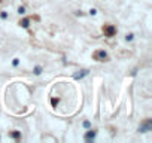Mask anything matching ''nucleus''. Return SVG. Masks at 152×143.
<instances>
[{
    "label": "nucleus",
    "instance_id": "f8f14e48",
    "mask_svg": "<svg viewBox=\"0 0 152 143\" xmlns=\"http://www.w3.org/2000/svg\"><path fill=\"white\" fill-rule=\"evenodd\" d=\"M125 39H127V40H133V34H127V37H125Z\"/></svg>",
    "mask_w": 152,
    "mask_h": 143
},
{
    "label": "nucleus",
    "instance_id": "f03ea898",
    "mask_svg": "<svg viewBox=\"0 0 152 143\" xmlns=\"http://www.w3.org/2000/svg\"><path fill=\"white\" fill-rule=\"evenodd\" d=\"M103 33H104V36H108V37H114L115 33H116V27H115V25H112V24H104Z\"/></svg>",
    "mask_w": 152,
    "mask_h": 143
},
{
    "label": "nucleus",
    "instance_id": "ddd939ff",
    "mask_svg": "<svg viewBox=\"0 0 152 143\" xmlns=\"http://www.w3.org/2000/svg\"><path fill=\"white\" fill-rule=\"evenodd\" d=\"M0 17H2V18H3V19H5V18H6V17H8V14H6V12H2V14H0Z\"/></svg>",
    "mask_w": 152,
    "mask_h": 143
},
{
    "label": "nucleus",
    "instance_id": "9b49d317",
    "mask_svg": "<svg viewBox=\"0 0 152 143\" xmlns=\"http://www.w3.org/2000/svg\"><path fill=\"white\" fill-rule=\"evenodd\" d=\"M90 125H91V124H90L88 121H85V122H84V127H85V128H90Z\"/></svg>",
    "mask_w": 152,
    "mask_h": 143
},
{
    "label": "nucleus",
    "instance_id": "39448f33",
    "mask_svg": "<svg viewBox=\"0 0 152 143\" xmlns=\"http://www.w3.org/2000/svg\"><path fill=\"white\" fill-rule=\"evenodd\" d=\"M88 75V70H81L79 73H76L75 75V79H82L84 76H87Z\"/></svg>",
    "mask_w": 152,
    "mask_h": 143
},
{
    "label": "nucleus",
    "instance_id": "9d476101",
    "mask_svg": "<svg viewBox=\"0 0 152 143\" xmlns=\"http://www.w3.org/2000/svg\"><path fill=\"white\" fill-rule=\"evenodd\" d=\"M51 103H52V106L55 107V106L58 105V99H52V100H51Z\"/></svg>",
    "mask_w": 152,
    "mask_h": 143
},
{
    "label": "nucleus",
    "instance_id": "7ed1b4c3",
    "mask_svg": "<svg viewBox=\"0 0 152 143\" xmlns=\"http://www.w3.org/2000/svg\"><path fill=\"white\" fill-rule=\"evenodd\" d=\"M151 127H152V124H151V121L148 119L146 122H145V124H142L140 127H139V131H140V133H145V131H149V130H151Z\"/></svg>",
    "mask_w": 152,
    "mask_h": 143
},
{
    "label": "nucleus",
    "instance_id": "20e7f679",
    "mask_svg": "<svg viewBox=\"0 0 152 143\" xmlns=\"http://www.w3.org/2000/svg\"><path fill=\"white\" fill-rule=\"evenodd\" d=\"M94 137H96V131H94V130H90V131L85 134L84 139L87 140V142H91V140H94Z\"/></svg>",
    "mask_w": 152,
    "mask_h": 143
},
{
    "label": "nucleus",
    "instance_id": "4468645a",
    "mask_svg": "<svg viewBox=\"0 0 152 143\" xmlns=\"http://www.w3.org/2000/svg\"><path fill=\"white\" fill-rule=\"evenodd\" d=\"M90 14H91V15H96V14H97V11H96V9H91V11H90Z\"/></svg>",
    "mask_w": 152,
    "mask_h": 143
},
{
    "label": "nucleus",
    "instance_id": "6e6552de",
    "mask_svg": "<svg viewBox=\"0 0 152 143\" xmlns=\"http://www.w3.org/2000/svg\"><path fill=\"white\" fill-rule=\"evenodd\" d=\"M40 73H42V67L40 66L35 67V75H40Z\"/></svg>",
    "mask_w": 152,
    "mask_h": 143
},
{
    "label": "nucleus",
    "instance_id": "2eb2a0df",
    "mask_svg": "<svg viewBox=\"0 0 152 143\" xmlns=\"http://www.w3.org/2000/svg\"><path fill=\"white\" fill-rule=\"evenodd\" d=\"M18 63H19V61H18V58H15V60H14V66H18Z\"/></svg>",
    "mask_w": 152,
    "mask_h": 143
},
{
    "label": "nucleus",
    "instance_id": "f257e3e1",
    "mask_svg": "<svg viewBox=\"0 0 152 143\" xmlns=\"http://www.w3.org/2000/svg\"><path fill=\"white\" fill-rule=\"evenodd\" d=\"M92 58L97 60V61H108L109 55H108V52L104 49H98V51H96V52L92 54Z\"/></svg>",
    "mask_w": 152,
    "mask_h": 143
},
{
    "label": "nucleus",
    "instance_id": "1a4fd4ad",
    "mask_svg": "<svg viewBox=\"0 0 152 143\" xmlns=\"http://www.w3.org/2000/svg\"><path fill=\"white\" fill-rule=\"evenodd\" d=\"M18 14H19V15L25 14V8H24V6H19V8H18Z\"/></svg>",
    "mask_w": 152,
    "mask_h": 143
},
{
    "label": "nucleus",
    "instance_id": "423d86ee",
    "mask_svg": "<svg viewBox=\"0 0 152 143\" xmlns=\"http://www.w3.org/2000/svg\"><path fill=\"white\" fill-rule=\"evenodd\" d=\"M19 24H21V27H24V28H27V27H29V25H30V19H29V18H25V19H23V21H21V23H19Z\"/></svg>",
    "mask_w": 152,
    "mask_h": 143
},
{
    "label": "nucleus",
    "instance_id": "0eeeda50",
    "mask_svg": "<svg viewBox=\"0 0 152 143\" xmlns=\"http://www.w3.org/2000/svg\"><path fill=\"white\" fill-rule=\"evenodd\" d=\"M11 137H14V139H19V137H21V134H19L18 131H12V133H11Z\"/></svg>",
    "mask_w": 152,
    "mask_h": 143
}]
</instances>
